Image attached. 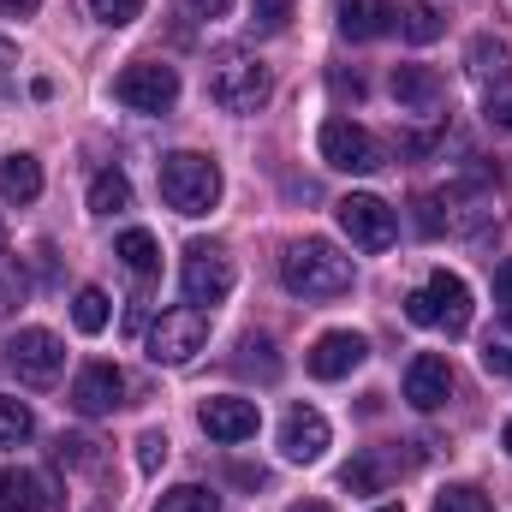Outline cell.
<instances>
[{
    "label": "cell",
    "instance_id": "4316f807",
    "mask_svg": "<svg viewBox=\"0 0 512 512\" xmlns=\"http://www.w3.org/2000/svg\"><path fill=\"white\" fill-rule=\"evenodd\" d=\"M239 370H256L262 382L280 376V358H274V340H268V334H245V340H239Z\"/></svg>",
    "mask_w": 512,
    "mask_h": 512
},
{
    "label": "cell",
    "instance_id": "1f68e13d",
    "mask_svg": "<svg viewBox=\"0 0 512 512\" xmlns=\"http://www.w3.org/2000/svg\"><path fill=\"white\" fill-rule=\"evenodd\" d=\"M24 292H30V286H24V268L0 251V316H6V310H18V304H24Z\"/></svg>",
    "mask_w": 512,
    "mask_h": 512
},
{
    "label": "cell",
    "instance_id": "8d00e7d4",
    "mask_svg": "<svg viewBox=\"0 0 512 512\" xmlns=\"http://www.w3.org/2000/svg\"><path fill=\"white\" fill-rule=\"evenodd\" d=\"M489 120L512 131V96H507V90H501V96H489Z\"/></svg>",
    "mask_w": 512,
    "mask_h": 512
},
{
    "label": "cell",
    "instance_id": "83f0119b",
    "mask_svg": "<svg viewBox=\"0 0 512 512\" xmlns=\"http://www.w3.org/2000/svg\"><path fill=\"white\" fill-rule=\"evenodd\" d=\"M483 370L489 376H512V322H495L483 340Z\"/></svg>",
    "mask_w": 512,
    "mask_h": 512
},
{
    "label": "cell",
    "instance_id": "5b68a950",
    "mask_svg": "<svg viewBox=\"0 0 512 512\" xmlns=\"http://www.w3.org/2000/svg\"><path fill=\"white\" fill-rule=\"evenodd\" d=\"M149 364H191L203 346H209V316L197 304H179V310H161L149 322Z\"/></svg>",
    "mask_w": 512,
    "mask_h": 512
},
{
    "label": "cell",
    "instance_id": "7a4b0ae2",
    "mask_svg": "<svg viewBox=\"0 0 512 512\" xmlns=\"http://www.w3.org/2000/svg\"><path fill=\"white\" fill-rule=\"evenodd\" d=\"M161 197H167V209H179L191 221L209 215L221 203V167H215V155H203V149L161 155Z\"/></svg>",
    "mask_w": 512,
    "mask_h": 512
},
{
    "label": "cell",
    "instance_id": "5bb4252c",
    "mask_svg": "<svg viewBox=\"0 0 512 512\" xmlns=\"http://www.w3.org/2000/svg\"><path fill=\"white\" fill-rule=\"evenodd\" d=\"M126 399V376L114 370V364H84L78 370V382H72V411H84V417H108L114 405Z\"/></svg>",
    "mask_w": 512,
    "mask_h": 512
},
{
    "label": "cell",
    "instance_id": "7bdbcfd3",
    "mask_svg": "<svg viewBox=\"0 0 512 512\" xmlns=\"http://www.w3.org/2000/svg\"><path fill=\"white\" fill-rule=\"evenodd\" d=\"M376 512H405V507H399V501H387V507H376Z\"/></svg>",
    "mask_w": 512,
    "mask_h": 512
},
{
    "label": "cell",
    "instance_id": "ffe728a7",
    "mask_svg": "<svg viewBox=\"0 0 512 512\" xmlns=\"http://www.w3.org/2000/svg\"><path fill=\"white\" fill-rule=\"evenodd\" d=\"M0 197H6V203H36V197H42V167H36V155H6V161H0Z\"/></svg>",
    "mask_w": 512,
    "mask_h": 512
},
{
    "label": "cell",
    "instance_id": "7c38bea8",
    "mask_svg": "<svg viewBox=\"0 0 512 512\" xmlns=\"http://www.w3.org/2000/svg\"><path fill=\"white\" fill-rule=\"evenodd\" d=\"M197 423H203V435L209 441H251L256 429H262V411H256V399H233V393H221V399H203V411H197Z\"/></svg>",
    "mask_w": 512,
    "mask_h": 512
},
{
    "label": "cell",
    "instance_id": "ba28073f",
    "mask_svg": "<svg viewBox=\"0 0 512 512\" xmlns=\"http://www.w3.org/2000/svg\"><path fill=\"white\" fill-rule=\"evenodd\" d=\"M114 96L126 102L131 114H167L179 102V72L161 60H131L126 72L114 78Z\"/></svg>",
    "mask_w": 512,
    "mask_h": 512
},
{
    "label": "cell",
    "instance_id": "d6986e66",
    "mask_svg": "<svg viewBox=\"0 0 512 512\" xmlns=\"http://www.w3.org/2000/svg\"><path fill=\"white\" fill-rule=\"evenodd\" d=\"M471 78L477 84H495V90H507L512 84V54H507V42H495V36H477L471 42ZM489 90V96H495Z\"/></svg>",
    "mask_w": 512,
    "mask_h": 512
},
{
    "label": "cell",
    "instance_id": "74e56055",
    "mask_svg": "<svg viewBox=\"0 0 512 512\" xmlns=\"http://www.w3.org/2000/svg\"><path fill=\"white\" fill-rule=\"evenodd\" d=\"M233 477H239L245 489H262V483H268V471H262V465H233Z\"/></svg>",
    "mask_w": 512,
    "mask_h": 512
},
{
    "label": "cell",
    "instance_id": "3957f363",
    "mask_svg": "<svg viewBox=\"0 0 512 512\" xmlns=\"http://www.w3.org/2000/svg\"><path fill=\"white\" fill-rule=\"evenodd\" d=\"M405 316L417 328H435V334H465L471 328V286L447 268H435L411 298H405Z\"/></svg>",
    "mask_w": 512,
    "mask_h": 512
},
{
    "label": "cell",
    "instance_id": "ee69618b",
    "mask_svg": "<svg viewBox=\"0 0 512 512\" xmlns=\"http://www.w3.org/2000/svg\"><path fill=\"white\" fill-rule=\"evenodd\" d=\"M0 60H12V42H0Z\"/></svg>",
    "mask_w": 512,
    "mask_h": 512
},
{
    "label": "cell",
    "instance_id": "e0dca14e",
    "mask_svg": "<svg viewBox=\"0 0 512 512\" xmlns=\"http://www.w3.org/2000/svg\"><path fill=\"white\" fill-rule=\"evenodd\" d=\"M387 30H399V6L393 0H340V36L346 42H376Z\"/></svg>",
    "mask_w": 512,
    "mask_h": 512
},
{
    "label": "cell",
    "instance_id": "f546056e",
    "mask_svg": "<svg viewBox=\"0 0 512 512\" xmlns=\"http://www.w3.org/2000/svg\"><path fill=\"white\" fill-rule=\"evenodd\" d=\"M435 512H495V501L483 489H471V483H453V489L435 495Z\"/></svg>",
    "mask_w": 512,
    "mask_h": 512
},
{
    "label": "cell",
    "instance_id": "9c48e42d",
    "mask_svg": "<svg viewBox=\"0 0 512 512\" xmlns=\"http://www.w3.org/2000/svg\"><path fill=\"white\" fill-rule=\"evenodd\" d=\"M334 215H340V233H346L358 251H387V245H393V233H399L393 209H387L382 197H370V191L340 197V203H334Z\"/></svg>",
    "mask_w": 512,
    "mask_h": 512
},
{
    "label": "cell",
    "instance_id": "44dd1931",
    "mask_svg": "<svg viewBox=\"0 0 512 512\" xmlns=\"http://www.w3.org/2000/svg\"><path fill=\"white\" fill-rule=\"evenodd\" d=\"M387 477H393V459H387L382 447H364V453L340 471V483H346L352 495H376V489H387Z\"/></svg>",
    "mask_w": 512,
    "mask_h": 512
},
{
    "label": "cell",
    "instance_id": "9a60e30c",
    "mask_svg": "<svg viewBox=\"0 0 512 512\" xmlns=\"http://www.w3.org/2000/svg\"><path fill=\"white\" fill-rule=\"evenodd\" d=\"M447 393H453V370H447V358L417 352V358L405 364V399H411L417 411H441Z\"/></svg>",
    "mask_w": 512,
    "mask_h": 512
},
{
    "label": "cell",
    "instance_id": "ab89813d",
    "mask_svg": "<svg viewBox=\"0 0 512 512\" xmlns=\"http://www.w3.org/2000/svg\"><path fill=\"white\" fill-rule=\"evenodd\" d=\"M286 512H334L328 501H298V507H286Z\"/></svg>",
    "mask_w": 512,
    "mask_h": 512
},
{
    "label": "cell",
    "instance_id": "d4e9b609",
    "mask_svg": "<svg viewBox=\"0 0 512 512\" xmlns=\"http://www.w3.org/2000/svg\"><path fill=\"white\" fill-rule=\"evenodd\" d=\"M155 512H221V495L215 489H203V483H179V489H167Z\"/></svg>",
    "mask_w": 512,
    "mask_h": 512
},
{
    "label": "cell",
    "instance_id": "f6af8a7d",
    "mask_svg": "<svg viewBox=\"0 0 512 512\" xmlns=\"http://www.w3.org/2000/svg\"><path fill=\"white\" fill-rule=\"evenodd\" d=\"M0 251H6V221H0Z\"/></svg>",
    "mask_w": 512,
    "mask_h": 512
},
{
    "label": "cell",
    "instance_id": "484cf974",
    "mask_svg": "<svg viewBox=\"0 0 512 512\" xmlns=\"http://www.w3.org/2000/svg\"><path fill=\"white\" fill-rule=\"evenodd\" d=\"M108 316H114V310H108V292H102V286H84V292L72 298V322H78V334H102Z\"/></svg>",
    "mask_w": 512,
    "mask_h": 512
},
{
    "label": "cell",
    "instance_id": "f1b7e54d",
    "mask_svg": "<svg viewBox=\"0 0 512 512\" xmlns=\"http://www.w3.org/2000/svg\"><path fill=\"white\" fill-rule=\"evenodd\" d=\"M399 30H405L411 42H435V36H441V12H435L429 0H417V6L399 12Z\"/></svg>",
    "mask_w": 512,
    "mask_h": 512
},
{
    "label": "cell",
    "instance_id": "6da1fadb",
    "mask_svg": "<svg viewBox=\"0 0 512 512\" xmlns=\"http://www.w3.org/2000/svg\"><path fill=\"white\" fill-rule=\"evenodd\" d=\"M280 286L292 298H340L352 292V256H340L328 239H298L280 251Z\"/></svg>",
    "mask_w": 512,
    "mask_h": 512
},
{
    "label": "cell",
    "instance_id": "4dcf8cb0",
    "mask_svg": "<svg viewBox=\"0 0 512 512\" xmlns=\"http://www.w3.org/2000/svg\"><path fill=\"white\" fill-rule=\"evenodd\" d=\"M96 447H102V441H90V435H60V447H54V453H60V465L96 471V465H102V453H96Z\"/></svg>",
    "mask_w": 512,
    "mask_h": 512
},
{
    "label": "cell",
    "instance_id": "52a82bcc",
    "mask_svg": "<svg viewBox=\"0 0 512 512\" xmlns=\"http://www.w3.org/2000/svg\"><path fill=\"white\" fill-rule=\"evenodd\" d=\"M316 143H322V161H328L334 173H382L387 167V149L358 126V120H346V114L322 120V137H316Z\"/></svg>",
    "mask_w": 512,
    "mask_h": 512
},
{
    "label": "cell",
    "instance_id": "d6a6232c",
    "mask_svg": "<svg viewBox=\"0 0 512 512\" xmlns=\"http://www.w3.org/2000/svg\"><path fill=\"white\" fill-rule=\"evenodd\" d=\"M90 12H96L108 30H126V24L143 18V0H90Z\"/></svg>",
    "mask_w": 512,
    "mask_h": 512
},
{
    "label": "cell",
    "instance_id": "cb8c5ba5",
    "mask_svg": "<svg viewBox=\"0 0 512 512\" xmlns=\"http://www.w3.org/2000/svg\"><path fill=\"white\" fill-rule=\"evenodd\" d=\"M30 435H36L30 405H24V399H12V393H0V447H24Z\"/></svg>",
    "mask_w": 512,
    "mask_h": 512
},
{
    "label": "cell",
    "instance_id": "8992f818",
    "mask_svg": "<svg viewBox=\"0 0 512 512\" xmlns=\"http://www.w3.org/2000/svg\"><path fill=\"white\" fill-rule=\"evenodd\" d=\"M179 292H185V304H221L227 292H233V256L221 251V245H209V239H191L185 256H179Z\"/></svg>",
    "mask_w": 512,
    "mask_h": 512
},
{
    "label": "cell",
    "instance_id": "60d3db41",
    "mask_svg": "<svg viewBox=\"0 0 512 512\" xmlns=\"http://www.w3.org/2000/svg\"><path fill=\"white\" fill-rule=\"evenodd\" d=\"M501 298H512V262L501 268Z\"/></svg>",
    "mask_w": 512,
    "mask_h": 512
},
{
    "label": "cell",
    "instance_id": "30bf717a",
    "mask_svg": "<svg viewBox=\"0 0 512 512\" xmlns=\"http://www.w3.org/2000/svg\"><path fill=\"white\" fill-rule=\"evenodd\" d=\"M6 364H12V376L30 387H48L60 376V364H66V346L48 334V328H18L12 340H6Z\"/></svg>",
    "mask_w": 512,
    "mask_h": 512
},
{
    "label": "cell",
    "instance_id": "ac0fdd59",
    "mask_svg": "<svg viewBox=\"0 0 512 512\" xmlns=\"http://www.w3.org/2000/svg\"><path fill=\"white\" fill-rule=\"evenodd\" d=\"M0 512H48V483L36 471L0 465Z\"/></svg>",
    "mask_w": 512,
    "mask_h": 512
},
{
    "label": "cell",
    "instance_id": "b9f144b4",
    "mask_svg": "<svg viewBox=\"0 0 512 512\" xmlns=\"http://www.w3.org/2000/svg\"><path fill=\"white\" fill-rule=\"evenodd\" d=\"M501 447H507V453H512V423H507V429H501Z\"/></svg>",
    "mask_w": 512,
    "mask_h": 512
},
{
    "label": "cell",
    "instance_id": "8fae6325",
    "mask_svg": "<svg viewBox=\"0 0 512 512\" xmlns=\"http://www.w3.org/2000/svg\"><path fill=\"white\" fill-rule=\"evenodd\" d=\"M364 358H370V340H364V334H352V328H334V334H322V340L310 346V358H304V364H310V376H316V382H340V376H352Z\"/></svg>",
    "mask_w": 512,
    "mask_h": 512
},
{
    "label": "cell",
    "instance_id": "d590c367",
    "mask_svg": "<svg viewBox=\"0 0 512 512\" xmlns=\"http://www.w3.org/2000/svg\"><path fill=\"white\" fill-rule=\"evenodd\" d=\"M179 6H185L191 18H221V12H227L233 0H179Z\"/></svg>",
    "mask_w": 512,
    "mask_h": 512
},
{
    "label": "cell",
    "instance_id": "603a6c76",
    "mask_svg": "<svg viewBox=\"0 0 512 512\" xmlns=\"http://www.w3.org/2000/svg\"><path fill=\"white\" fill-rule=\"evenodd\" d=\"M120 209H131V179L120 167H102L90 179V215H120Z\"/></svg>",
    "mask_w": 512,
    "mask_h": 512
},
{
    "label": "cell",
    "instance_id": "836d02e7",
    "mask_svg": "<svg viewBox=\"0 0 512 512\" xmlns=\"http://www.w3.org/2000/svg\"><path fill=\"white\" fill-rule=\"evenodd\" d=\"M286 18H292V0H251L256 30H286Z\"/></svg>",
    "mask_w": 512,
    "mask_h": 512
},
{
    "label": "cell",
    "instance_id": "2e32d148",
    "mask_svg": "<svg viewBox=\"0 0 512 512\" xmlns=\"http://www.w3.org/2000/svg\"><path fill=\"white\" fill-rule=\"evenodd\" d=\"M393 102H399L405 114H435V108L447 102V84H441V72H429V66H393Z\"/></svg>",
    "mask_w": 512,
    "mask_h": 512
},
{
    "label": "cell",
    "instance_id": "4fadbf2b",
    "mask_svg": "<svg viewBox=\"0 0 512 512\" xmlns=\"http://www.w3.org/2000/svg\"><path fill=\"white\" fill-rule=\"evenodd\" d=\"M280 453H286L292 465H316V459L328 453V417H322L316 405H292L286 423H280Z\"/></svg>",
    "mask_w": 512,
    "mask_h": 512
},
{
    "label": "cell",
    "instance_id": "e575fe53",
    "mask_svg": "<svg viewBox=\"0 0 512 512\" xmlns=\"http://www.w3.org/2000/svg\"><path fill=\"white\" fill-rule=\"evenodd\" d=\"M161 459H167V435H161V429H143V435H137V465H143V471H161Z\"/></svg>",
    "mask_w": 512,
    "mask_h": 512
},
{
    "label": "cell",
    "instance_id": "277c9868",
    "mask_svg": "<svg viewBox=\"0 0 512 512\" xmlns=\"http://www.w3.org/2000/svg\"><path fill=\"white\" fill-rule=\"evenodd\" d=\"M268 90H274V78L256 54H221L215 72H209V102L227 108V114H256L268 102Z\"/></svg>",
    "mask_w": 512,
    "mask_h": 512
},
{
    "label": "cell",
    "instance_id": "f35d334b",
    "mask_svg": "<svg viewBox=\"0 0 512 512\" xmlns=\"http://www.w3.org/2000/svg\"><path fill=\"white\" fill-rule=\"evenodd\" d=\"M36 6H42V0H0V12H6V18H30Z\"/></svg>",
    "mask_w": 512,
    "mask_h": 512
},
{
    "label": "cell",
    "instance_id": "7402d4cb",
    "mask_svg": "<svg viewBox=\"0 0 512 512\" xmlns=\"http://www.w3.org/2000/svg\"><path fill=\"white\" fill-rule=\"evenodd\" d=\"M114 256L126 262L137 280H149V274H161V245H155V233H143V227H131V233H120V245H114Z\"/></svg>",
    "mask_w": 512,
    "mask_h": 512
}]
</instances>
